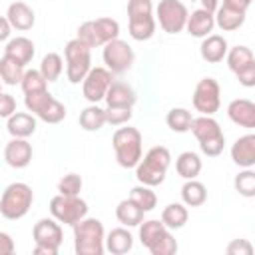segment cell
Wrapping results in <instances>:
<instances>
[{"instance_id":"6da1fadb","label":"cell","mask_w":255,"mask_h":255,"mask_svg":"<svg viewBox=\"0 0 255 255\" xmlns=\"http://www.w3.org/2000/svg\"><path fill=\"white\" fill-rule=\"evenodd\" d=\"M169 163H171L169 149L163 147V145H153L137 161V165H135V179L141 185L155 187V185L165 181V173L169 169Z\"/></svg>"},{"instance_id":"7a4b0ae2","label":"cell","mask_w":255,"mask_h":255,"mask_svg":"<svg viewBox=\"0 0 255 255\" xmlns=\"http://www.w3.org/2000/svg\"><path fill=\"white\" fill-rule=\"evenodd\" d=\"M112 147L122 167L131 169L143 155V139L137 128H118L112 135Z\"/></svg>"},{"instance_id":"3957f363","label":"cell","mask_w":255,"mask_h":255,"mask_svg":"<svg viewBox=\"0 0 255 255\" xmlns=\"http://www.w3.org/2000/svg\"><path fill=\"white\" fill-rule=\"evenodd\" d=\"M104 225L96 217H84L74 225V249L78 255H102L104 247Z\"/></svg>"},{"instance_id":"277c9868","label":"cell","mask_w":255,"mask_h":255,"mask_svg":"<svg viewBox=\"0 0 255 255\" xmlns=\"http://www.w3.org/2000/svg\"><path fill=\"white\" fill-rule=\"evenodd\" d=\"M139 241L151 255H173L177 251V241L161 219H147L139 223Z\"/></svg>"},{"instance_id":"5b68a950","label":"cell","mask_w":255,"mask_h":255,"mask_svg":"<svg viewBox=\"0 0 255 255\" xmlns=\"http://www.w3.org/2000/svg\"><path fill=\"white\" fill-rule=\"evenodd\" d=\"M32 201H34L32 187L28 183L14 181V183H10L2 191V197H0V213H2V217L10 219V221L22 219L30 211Z\"/></svg>"},{"instance_id":"8992f818","label":"cell","mask_w":255,"mask_h":255,"mask_svg":"<svg viewBox=\"0 0 255 255\" xmlns=\"http://www.w3.org/2000/svg\"><path fill=\"white\" fill-rule=\"evenodd\" d=\"M189 129L197 137L199 147H201V151L207 157H217L223 151V147H225V135H223V129L217 124V120H213L211 116L193 118Z\"/></svg>"},{"instance_id":"52a82bcc","label":"cell","mask_w":255,"mask_h":255,"mask_svg":"<svg viewBox=\"0 0 255 255\" xmlns=\"http://www.w3.org/2000/svg\"><path fill=\"white\" fill-rule=\"evenodd\" d=\"M129 36L137 42L149 40L155 34V16L151 0H128Z\"/></svg>"},{"instance_id":"ba28073f","label":"cell","mask_w":255,"mask_h":255,"mask_svg":"<svg viewBox=\"0 0 255 255\" xmlns=\"http://www.w3.org/2000/svg\"><path fill=\"white\" fill-rule=\"evenodd\" d=\"M118 36H120V24H118V20L108 18V16H102V18L86 20L84 24H80L76 38L80 42H84L92 50V48H98V46L108 44L110 40H114Z\"/></svg>"},{"instance_id":"9c48e42d","label":"cell","mask_w":255,"mask_h":255,"mask_svg":"<svg viewBox=\"0 0 255 255\" xmlns=\"http://www.w3.org/2000/svg\"><path fill=\"white\" fill-rule=\"evenodd\" d=\"M24 106H26L28 112H32L36 118H40L46 124H60L66 118V114H68L66 106L62 102H58L48 90L26 94Z\"/></svg>"},{"instance_id":"30bf717a","label":"cell","mask_w":255,"mask_h":255,"mask_svg":"<svg viewBox=\"0 0 255 255\" xmlns=\"http://www.w3.org/2000/svg\"><path fill=\"white\" fill-rule=\"evenodd\" d=\"M32 237H34V253L36 255H56L60 245H62V239H64V233H62V227H60V221H56L54 217L48 219H38L34 229H32Z\"/></svg>"},{"instance_id":"8fae6325","label":"cell","mask_w":255,"mask_h":255,"mask_svg":"<svg viewBox=\"0 0 255 255\" xmlns=\"http://www.w3.org/2000/svg\"><path fill=\"white\" fill-rule=\"evenodd\" d=\"M64 56H66V76H68L70 84H80L86 78V74L92 70L90 48L84 42H80L78 38H74L66 44Z\"/></svg>"},{"instance_id":"7c38bea8","label":"cell","mask_w":255,"mask_h":255,"mask_svg":"<svg viewBox=\"0 0 255 255\" xmlns=\"http://www.w3.org/2000/svg\"><path fill=\"white\" fill-rule=\"evenodd\" d=\"M50 213L56 221L74 227L80 219H84L88 215V203L80 195H62V193H58L56 197L50 199Z\"/></svg>"},{"instance_id":"4fadbf2b","label":"cell","mask_w":255,"mask_h":255,"mask_svg":"<svg viewBox=\"0 0 255 255\" xmlns=\"http://www.w3.org/2000/svg\"><path fill=\"white\" fill-rule=\"evenodd\" d=\"M225 58H227L229 70L237 76L239 84L245 88H253L255 86V56H253L251 48L235 46V48L227 50Z\"/></svg>"},{"instance_id":"5bb4252c","label":"cell","mask_w":255,"mask_h":255,"mask_svg":"<svg viewBox=\"0 0 255 255\" xmlns=\"http://www.w3.org/2000/svg\"><path fill=\"white\" fill-rule=\"evenodd\" d=\"M187 8L179 0H159L155 8V18L159 22V28L167 34H179L185 28L187 22Z\"/></svg>"},{"instance_id":"9a60e30c","label":"cell","mask_w":255,"mask_h":255,"mask_svg":"<svg viewBox=\"0 0 255 255\" xmlns=\"http://www.w3.org/2000/svg\"><path fill=\"white\" fill-rule=\"evenodd\" d=\"M104 64L112 74H124L133 66L135 54L131 50V46L126 40L114 38L108 44H104V52H102Z\"/></svg>"},{"instance_id":"2e32d148","label":"cell","mask_w":255,"mask_h":255,"mask_svg":"<svg viewBox=\"0 0 255 255\" xmlns=\"http://www.w3.org/2000/svg\"><path fill=\"white\" fill-rule=\"evenodd\" d=\"M191 102H193V108L201 116H213L221 106V88H219L217 80H213V78L199 80L193 90Z\"/></svg>"},{"instance_id":"e0dca14e","label":"cell","mask_w":255,"mask_h":255,"mask_svg":"<svg viewBox=\"0 0 255 255\" xmlns=\"http://www.w3.org/2000/svg\"><path fill=\"white\" fill-rule=\"evenodd\" d=\"M114 82V74L108 70V68H92L86 78L82 80V92H84V98L90 102V104H98L100 100H104L110 84Z\"/></svg>"},{"instance_id":"ac0fdd59","label":"cell","mask_w":255,"mask_h":255,"mask_svg":"<svg viewBox=\"0 0 255 255\" xmlns=\"http://www.w3.org/2000/svg\"><path fill=\"white\" fill-rule=\"evenodd\" d=\"M4 159L14 169L26 167L32 161V143L26 137H12L4 147Z\"/></svg>"},{"instance_id":"d6986e66","label":"cell","mask_w":255,"mask_h":255,"mask_svg":"<svg viewBox=\"0 0 255 255\" xmlns=\"http://www.w3.org/2000/svg\"><path fill=\"white\" fill-rule=\"evenodd\" d=\"M108 108H133L135 102H137V96H135V90L126 84V82H112L106 96H104Z\"/></svg>"},{"instance_id":"ffe728a7","label":"cell","mask_w":255,"mask_h":255,"mask_svg":"<svg viewBox=\"0 0 255 255\" xmlns=\"http://www.w3.org/2000/svg\"><path fill=\"white\" fill-rule=\"evenodd\" d=\"M227 116L233 124L253 129L255 128V104L247 98H237L233 102H229L227 106Z\"/></svg>"},{"instance_id":"44dd1931","label":"cell","mask_w":255,"mask_h":255,"mask_svg":"<svg viewBox=\"0 0 255 255\" xmlns=\"http://www.w3.org/2000/svg\"><path fill=\"white\" fill-rule=\"evenodd\" d=\"M231 159L239 167L255 165V133H245L231 145Z\"/></svg>"},{"instance_id":"7402d4cb","label":"cell","mask_w":255,"mask_h":255,"mask_svg":"<svg viewBox=\"0 0 255 255\" xmlns=\"http://www.w3.org/2000/svg\"><path fill=\"white\" fill-rule=\"evenodd\" d=\"M6 18H8L10 26L16 28V30H20V32L30 30V28L34 26V22H36L34 10H32L26 2H22V0H16V2H12V4L8 6Z\"/></svg>"},{"instance_id":"603a6c76","label":"cell","mask_w":255,"mask_h":255,"mask_svg":"<svg viewBox=\"0 0 255 255\" xmlns=\"http://www.w3.org/2000/svg\"><path fill=\"white\" fill-rule=\"evenodd\" d=\"M213 26H215L213 14L207 12V10H201V8L193 10L187 16V22H185V30L193 38H205V36H209V32L213 30Z\"/></svg>"},{"instance_id":"cb8c5ba5","label":"cell","mask_w":255,"mask_h":255,"mask_svg":"<svg viewBox=\"0 0 255 255\" xmlns=\"http://www.w3.org/2000/svg\"><path fill=\"white\" fill-rule=\"evenodd\" d=\"M36 128H38V122L34 114H28V112H14L6 124V129L12 137H30L36 131Z\"/></svg>"},{"instance_id":"d4e9b609","label":"cell","mask_w":255,"mask_h":255,"mask_svg":"<svg viewBox=\"0 0 255 255\" xmlns=\"http://www.w3.org/2000/svg\"><path fill=\"white\" fill-rule=\"evenodd\" d=\"M199 54L209 64H219L227 54V40L219 34H209L199 46Z\"/></svg>"},{"instance_id":"484cf974","label":"cell","mask_w":255,"mask_h":255,"mask_svg":"<svg viewBox=\"0 0 255 255\" xmlns=\"http://www.w3.org/2000/svg\"><path fill=\"white\" fill-rule=\"evenodd\" d=\"M4 54L10 56V58H14L16 62H20L22 66H26V64L32 62V58H34V54H36V48H34V42H32L30 38H26V36H16V38L8 40V44H6V48H4Z\"/></svg>"},{"instance_id":"4316f807","label":"cell","mask_w":255,"mask_h":255,"mask_svg":"<svg viewBox=\"0 0 255 255\" xmlns=\"http://www.w3.org/2000/svg\"><path fill=\"white\" fill-rule=\"evenodd\" d=\"M104 247L114 255H126L133 247V235L126 227H116L104 237Z\"/></svg>"},{"instance_id":"83f0119b","label":"cell","mask_w":255,"mask_h":255,"mask_svg":"<svg viewBox=\"0 0 255 255\" xmlns=\"http://www.w3.org/2000/svg\"><path fill=\"white\" fill-rule=\"evenodd\" d=\"M245 14L247 12H241V10H235V8H229V6H217L213 18H215V24L223 30V32H233V30H239L245 22Z\"/></svg>"},{"instance_id":"f1b7e54d","label":"cell","mask_w":255,"mask_h":255,"mask_svg":"<svg viewBox=\"0 0 255 255\" xmlns=\"http://www.w3.org/2000/svg\"><path fill=\"white\" fill-rule=\"evenodd\" d=\"M143 209L137 207L129 197L128 199H122L116 207V217L118 221L124 225V227H137L141 221H143Z\"/></svg>"},{"instance_id":"f546056e","label":"cell","mask_w":255,"mask_h":255,"mask_svg":"<svg viewBox=\"0 0 255 255\" xmlns=\"http://www.w3.org/2000/svg\"><path fill=\"white\" fill-rule=\"evenodd\" d=\"M175 171L183 179H195L201 171V157L195 151H183L175 159Z\"/></svg>"},{"instance_id":"4dcf8cb0","label":"cell","mask_w":255,"mask_h":255,"mask_svg":"<svg viewBox=\"0 0 255 255\" xmlns=\"http://www.w3.org/2000/svg\"><path fill=\"white\" fill-rule=\"evenodd\" d=\"M189 219V211L187 205L183 203H169L163 207L161 211V223L167 229H181Z\"/></svg>"},{"instance_id":"1f68e13d","label":"cell","mask_w":255,"mask_h":255,"mask_svg":"<svg viewBox=\"0 0 255 255\" xmlns=\"http://www.w3.org/2000/svg\"><path fill=\"white\" fill-rule=\"evenodd\" d=\"M80 126L86 131H98L106 126V110L98 104H90L80 112Z\"/></svg>"},{"instance_id":"d6a6232c","label":"cell","mask_w":255,"mask_h":255,"mask_svg":"<svg viewBox=\"0 0 255 255\" xmlns=\"http://www.w3.org/2000/svg\"><path fill=\"white\" fill-rule=\"evenodd\" d=\"M181 199H183V205L187 207H199L207 201V189L201 181L187 179L181 187Z\"/></svg>"},{"instance_id":"836d02e7","label":"cell","mask_w":255,"mask_h":255,"mask_svg":"<svg viewBox=\"0 0 255 255\" xmlns=\"http://www.w3.org/2000/svg\"><path fill=\"white\" fill-rule=\"evenodd\" d=\"M22 76H24V66L4 54L0 58V80L8 86H16V84H20Z\"/></svg>"},{"instance_id":"e575fe53","label":"cell","mask_w":255,"mask_h":255,"mask_svg":"<svg viewBox=\"0 0 255 255\" xmlns=\"http://www.w3.org/2000/svg\"><path fill=\"white\" fill-rule=\"evenodd\" d=\"M191 122H193V116L189 110L185 108H171L165 116V124L171 131H177V133H185L189 131L191 128Z\"/></svg>"},{"instance_id":"d590c367","label":"cell","mask_w":255,"mask_h":255,"mask_svg":"<svg viewBox=\"0 0 255 255\" xmlns=\"http://www.w3.org/2000/svg\"><path fill=\"white\" fill-rule=\"evenodd\" d=\"M64 70V62H62V56L56 54V52H48L44 58H42V64H40V74L44 76V80L50 84V82H56L60 78Z\"/></svg>"},{"instance_id":"8d00e7d4","label":"cell","mask_w":255,"mask_h":255,"mask_svg":"<svg viewBox=\"0 0 255 255\" xmlns=\"http://www.w3.org/2000/svg\"><path fill=\"white\" fill-rule=\"evenodd\" d=\"M129 199H131L137 207H141L145 213L151 211V209L157 205V195H155V191H151L149 185H141V183L135 185V187H131Z\"/></svg>"},{"instance_id":"74e56055","label":"cell","mask_w":255,"mask_h":255,"mask_svg":"<svg viewBox=\"0 0 255 255\" xmlns=\"http://www.w3.org/2000/svg\"><path fill=\"white\" fill-rule=\"evenodd\" d=\"M22 92L26 94H34V92H42L48 90V82L44 80V76L40 74V70H24V76L20 80Z\"/></svg>"},{"instance_id":"f35d334b","label":"cell","mask_w":255,"mask_h":255,"mask_svg":"<svg viewBox=\"0 0 255 255\" xmlns=\"http://www.w3.org/2000/svg\"><path fill=\"white\" fill-rule=\"evenodd\" d=\"M233 185L239 191V195H243V197H255V171L251 167H243V171H239L235 175Z\"/></svg>"},{"instance_id":"ab89813d","label":"cell","mask_w":255,"mask_h":255,"mask_svg":"<svg viewBox=\"0 0 255 255\" xmlns=\"http://www.w3.org/2000/svg\"><path fill=\"white\" fill-rule=\"evenodd\" d=\"M82 185H84V181L78 173H68L58 181V191L62 195H80Z\"/></svg>"},{"instance_id":"60d3db41","label":"cell","mask_w":255,"mask_h":255,"mask_svg":"<svg viewBox=\"0 0 255 255\" xmlns=\"http://www.w3.org/2000/svg\"><path fill=\"white\" fill-rule=\"evenodd\" d=\"M131 120V108H106V124L124 126Z\"/></svg>"},{"instance_id":"b9f144b4","label":"cell","mask_w":255,"mask_h":255,"mask_svg":"<svg viewBox=\"0 0 255 255\" xmlns=\"http://www.w3.org/2000/svg\"><path fill=\"white\" fill-rule=\"evenodd\" d=\"M229 255H251L253 253V245L247 241V239H233L227 249H225Z\"/></svg>"},{"instance_id":"7bdbcfd3","label":"cell","mask_w":255,"mask_h":255,"mask_svg":"<svg viewBox=\"0 0 255 255\" xmlns=\"http://www.w3.org/2000/svg\"><path fill=\"white\" fill-rule=\"evenodd\" d=\"M16 112V100L10 94H0V118H10Z\"/></svg>"},{"instance_id":"ee69618b","label":"cell","mask_w":255,"mask_h":255,"mask_svg":"<svg viewBox=\"0 0 255 255\" xmlns=\"http://www.w3.org/2000/svg\"><path fill=\"white\" fill-rule=\"evenodd\" d=\"M14 249H16L14 239L8 233L0 231V255H10V253H14Z\"/></svg>"},{"instance_id":"f6af8a7d","label":"cell","mask_w":255,"mask_h":255,"mask_svg":"<svg viewBox=\"0 0 255 255\" xmlns=\"http://www.w3.org/2000/svg\"><path fill=\"white\" fill-rule=\"evenodd\" d=\"M10 34H12V26H10L8 18L0 16V42H6L10 38Z\"/></svg>"},{"instance_id":"bcb514c9","label":"cell","mask_w":255,"mask_h":255,"mask_svg":"<svg viewBox=\"0 0 255 255\" xmlns=\"http://www.w3.org/2000/svg\"><path fill=\"white\" fill-rule=\"evenodd\" d=\"M253 0H223L225 6L229 8H235V10H241V12H247V8L251 6Z\"/></svg>"},{"instance_id":"7dc6e473","label":"cell","mask_w":255,"mask_h":255,"mask_svg":"<svg viewBox=\"0 0 255 255\" xmlns=\"http://www.w3.org/2000/svg\"><path fill=\"white\" fill-rule=\"evenodd\" d=\"M193 2H197L201 10H207V12H211V14H213V12L217 10V6H219V0H193Z\"/></svg>"},{"instance_id":"c3c4849f","label":"cell","mask_w":255,"mask_h":255,"mask_svg":"<svg viewBox=\"0 0 255 255\" xmlns=\"http://www.w3.org/2000/svg\"><path fill=\"white\" fill-rule=\"evenodd\" d=\"M0 94H2V80H0Z\"/></svg>"}]
</instances>
